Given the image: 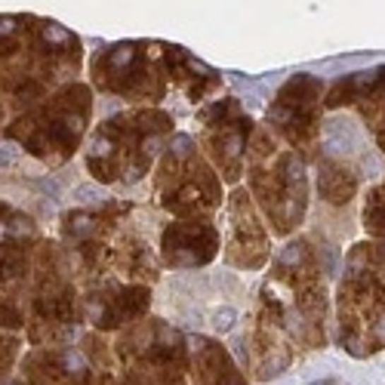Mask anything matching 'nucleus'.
<instances>
[{
	"mask_svg": "<svg viewBox=\"0 0 385 385\" xmlns=\"http://www.w3.org/2000/svg\"><path fill=\"white\" fill-rule=\"evenodd\" d=\"M90 121V90L65 83L6 121L0 139L13 142L37 164L59 167L77 151Z\"/></svg>",
	"mask_w": 385,
	"mask_h": 385,
	"instance_id": "2",
	"label": "nucleus"
},
{
	"mask_svg": "<svg viewBox=\"0 0 385 385\" xmlns=\"http://www.w3.org/2000/svg\"><path fill=\"white\" fill-rule=\"evenodd\" d=\"M203 124H207V145L219 158L222 170L228 176H237L247 148V136H250V117H241L231 102H216L203 111Z\"/></svg>",
	"mask_w": 385,
	"mask_h": 385,
	"instance_id": "9",
	"label": "nucleus"
},
{
	"mask_svg": "<svg viewBox=\"0 0 385 385\" xmlns=\"http://www.w3.org/2000/svg\"><path fill=\"white\" fill-rule=\"evenodd\" d=\"M4 385H47L44 379H37V376L34 373H28V370H22L19 364H16V370H13V376L10 379H6Z\"/></svg>",
	"mask_w": 385,
	"mask_h": 385,
	"instance_id": "14",
	"label": "nucleus"
},
{
	"mask_svg": "<svg viewBox=\"0 0 385 385\" xmlns=\"http://www.w3.org/2000/svg\"><path fill=\"white\" fill-rule=\"evenodd\" d=\"M231 231H235V237H231V247H241L244 250V265H259L265 259V235L259 228V222H256L253 210L247 207L244 194H235V201H231Z\"/></svg>",
	"mask_w": 385,
	"mask_h": 385,
	"instance_id": "12",
	"label": "nucleus"
},
{
	"mask_svg": "<svg viewBox=\"0 0 385 385\" xmlns=\"http://www.w3.org/2000/svg\"><path fill=\"white\" fill-rule=\"evenodd\" d=\"M219 235L210 222L203 219H188L173 222L164 231V259L173 268H198L216 256Z\"/></svg>",
	"mask_w": 385,
	"mask_h": 385,
	"instance_id": "10",
	"label": "nucleus"
},
{
	"mask_svg": "<svg viewBox=\"0 0 385 385\" xmlns=\"http://www.w3.org/2000/svg\"><path fill=\"white\" fill-rule=\"evenodd\" d=\"M314 81L308 77H296L280 90L278 102L268 108V121L287 133L293 142H305L314 133Z\"/></svg>",
	"mask_w": 385,
	"mask_h": 385,
	"instance_id": "11",
	"label": "nucleus"
},
{
	"mask_svg": "<svg viewBox=\"0 0 385 385\" xmlns=\"http://www.w3.org/2000/svg\"><path fill=\"white\" fill-rule=\"evenodd\" d=\"M77 56L81 44L71 31L56 22H34L19 49L0 62V99L10 117L59 90L77 68Z\"/></svg>",
	"mask_w": 385,
	"mask_h": 385,
	"instance_id": "3",
	"label": "nucleus"
},
{
	"mask_svg": "<svg viewBox=\"0 0 385 385\" xmlns=\"http://www.w3.org/2000/svg\"><path fill=\"white\" fill-rule=\"evenodd\" d=\"M170 121L158 111L111 117L87 145V170L99 182H136L167 142Z\"/></svg>",
	"mask_w": 385,
	"mask_h": 385,
	"instance_id": "4",
	"label": "nucleus"
},
{
	"mask_svg": "<svg viewBox=\"0 0 385 385\" xmlns=\"http://www.w3.org/2000/svg\"><path fill=\"white\" fill-rule=\"evenodd\" d=\"M71 262L62 244L40 241L31 262L0 284V330L22 333L25 345H53L74 336L83 321Z\"/></svg>",
	"mask_w": 385,
	"mask_h": 385,
	"instance_id": "1",
	"label": "nucleus"
},
{
	"mask_svg": "<svg viewBox=\"0 0 385 385\" xmlns=\"http://www.w3.org/2000/svg\"><path fill=\"white\" fill-rule=\"evenodd\" d=\"M22 352H25V336H22V333L0 330V385H4L13 376Z\"/></svg>",
	"mask_w": 385,
	"mask_h": 385,
	"instance_id": "13",
	"label": "nucleus"
},
{
	"mask_svg": "<svg viewBox=\"0 0 385 385\" xmlns=\"http://www.w3.org/2000/svg\"><path fill=\"white\" fill-rule=\"evenodd\" d=\"M93 81L99 83L105 93H117L126 99H145L158 96V87L151 81V71L142 59V49L136 44L111 47L93 62Z\"/></svg>",
	"mask_w": 385,
	"mask_h": 385,
	"instance_id": "7",
	"label": "nucleus"
},
{
	"mask_svg": "<svg viewBox=\"0 0 385 385\" xmlns=\"http://www.w3.org/2000/svg\"><path fill=\"white\" fill-rule=\"evenodd\" d=\"M44 241L31 213L0 198V284L16 278L31 262L37 244Z\"/></svg>",
	"mask_w": 385,
	"mask_h": 385,
	"instance_id": "8",
	"label": "nucleus"
},
{
	"mask_svg": "<svg viewBox=\"0 0 385 385\" xmlns=\"http://www.w3.org/2000/svg\"><path fill=\"white\" fill-rule=\"evenodd\" d=\"M6 121H10V111H6V105H4V99H0V133H4V126H6Z\"/></svg>",
	"mask_w": 385,
	"mask_h": 385,
	"instance_id": "15",
	"label": "nucleus"
},
{
	"mask_svg": "<svg viewBox=\"0 0 385 385\" xmlns=\"http://www.w3.org/2000/svg\"><path fill=\"white\" fill-rule=\"evenodd\" d=\"M160 203L179 216H198L219 203V188L210 170L194 164V148L188 136H176L164 160V179H160Z\"/></svg>",
	"mask_w": 385,
	"mask_h": 385,
	"instance_id": "5",
	"label": "nucleus"
},
{
	"mask_svg": "<svg viewBox=\"0 0 385 385\" xmlns=\"http://www.w3.org/2000/svg\"><path fill=\"white\" fill-rule=\"evenodd\" d=\"M253 188L259 191V198L271 216L280 222V228H287L290 222L299 219L305 203V176L296 154H278L268 167L256 164Z\"/></svg>",
	"mask_w": 385,
	"mask_h": 385,
	"instance_id": "6",
	"label": "nucleus"
}]
</instances>
